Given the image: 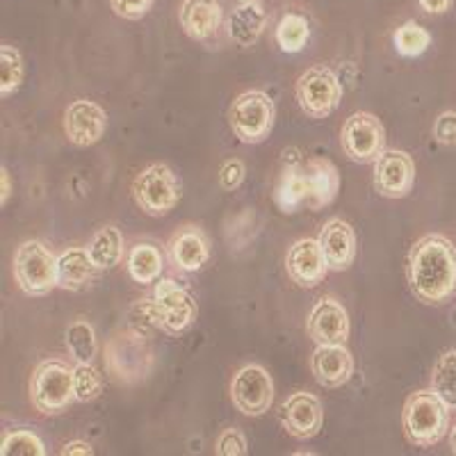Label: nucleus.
Here are the masks:
<instances>
[{"instance_id":"25","label":"nucleus","mask_w":456,"mask_h":456,"mask_svg":"<svg viewBox=\"0 0 456 456\" xmlns=\"http://www.w3.org/2000/svg\"><path fill=\"white\" fill-rule=\"evenodd\" d=\"M87 254L99 270H110L124 258V235L117 226L101 228L87 244Z\"/></svg>"},{"instance_id":"24","label":"nucleus","mask_w":456,"mask_h":456,"mask_svg":"<svg viewBox=\"0 0 456 456\" xmlns=\"http://www.w3.org/2000/svg\"><path fill=\"white\" fill-rule=\"evenodd\" d=\"M274 201L281 213H295L308 201V174L299 165H288L274 187Z\"/></svg>"},{"instance_id":"21","label":"nucleus","mask_w":456,"mask_h":456,"mask_svg":"<svg viewBox=\"0 0 456 456\" xmlns=\"http://www.w3.org/2000/svg\"><path fill=\"white\" fill-rule=\"evenodd\" d=\"M265 23H267V12H265L263 3L260 0H244L228 16V39L238 46H254L263 35Z\"/></svg>"},{"instance_id":"6","label":"nucleus","mask_w":456,"mask_h":456,"mask_svg":"<svg viewBox=\"0 0 456 456\" xmlns=\"http://www.w3.org/2000/svg\"><path fill=\"white\" fill-rule=\"evenodd\" d=\"M30 399L39 413H64L76 399L73 368H69L60 358H48V361L37 365L30 379Z\"/></svg>"},{"instance_id":"26","label":"nucleus","mask_w":456,"mask_h":456,"mask_svg":"<svg viewBox=\"0 0 456 456\" xmlns=\"http://www.w3.org/2000/svg\"><path fill=\"white\" fill-rule=\"evenodd\" d=\"M128 274L140 285L156 283L162 274V254L156 244L140 242L130 249Z\"/></svg>"},{"instance_id":"3","label":"nucleus","mask_w":456,"mask_h":456,"mask_svg":"<svg viewBox=\"0 0 456 456\" xmlns=\"http://www.w3.org/2000/svg\"><path fill=\"white\" fill-rule=\"evenodd\" d=\"M450 406L434 390H418L406 399L402 411L404 436L415 447H434L447 436Z\"/></svg>"},{"instance_id":"34","label":"nucleus","mask_w":456,"mask_h":456,"mask_svg":"<svg viewBox=\"0 0 456 456\" xmlns=\"http://www.w3.org/2000/svg\"><path fill=\"white\" fill-rule=\"evenodd\" d=\"M215 452H217L219 456H247L249 445H247V438H244L242 431L231 427V429H226L217 438V443H215Z\"/></svg>"},{"instance_id":"18","label":"nucleus","mask_w":456,"mask_h":456,"mask_svg":"<svg viewBox=\"0 0 456 456\" xmlns=\"http://www.w3.org/2000/svg\"><path fill=\"white\" fill-rule=\"evenodd\" d=\"M311 368L317 384L324 388H340L352 379L354 358L345 345H317L311 358Z\"/></svg>"},{"instance_id":"37","label":"nucleus","mask_w":456,"mask_h":456,"mask_svg":"<svg viewBox=\"0 0 456 456\" xmlns=\"http://www.w3.org/2000/svg\"><path fill=\"white\" fill-rule=\"evenodd\" d=\"M434 137L443 146H456V112H443L434 124Z\"/></svg>"},{"instance_id":"39","label":"nucleus","mask_w":456,"mask_h":456,"mask_svg":"<svg viewBox=\"0 0 456 456\" xmlns=\"http://www.w3.org/2000/svg\"><path fill=\"white\" fill-rule=\"evenodd\" d=\"M418 5L429 14H443L452 7V0H418Z\"/></svg>"},{"instance_id":"1","label":"nucleus","mask_w":456,"mask_h":456,"mask_svg":"<svg viewBox=\"0 0 456 456\" xmlns=\"http://www.w3.org/2000/svg\"><path fill=\"white\" fill-rule=\"evenodd\" d=\"M406 274L418 299L445 304L456 292V247L443 235H425L411 247Z\"/></svg>"},{"instance_id":"4","label":"nucleus","mask_w":456,"mask_h":456,"mask_svg":"<svg viewBox=\"0 0 456 456\" xmlns=\"http://www.w3.org/2000/svg\"><path fill=\"white\" fill-rule=\"evenodd\" d=\"M144 308L158 331L169 336L183 333L197 320V301L192 292L174 279H162L151 297H142Z\"/></svg>"},{"instance_id":"13","label":"nucleus","mask_w":456,"mask_h":456,"mask_svg":"<svg viewBox=\"0 0 456 456\" xmlns=\"http://www.w3.org/2000/svg\"><path fill=\"white\" fill-rule=\"evenodd\" d=\"M279 420L283 429L299 441H308L320 434L324 425V409L320 399L311 393H292L279 409Z\"/></svg>"},{"instance_id":"23","label":"nucleus","mask_w":456,"mask_h":456,"mask_svg":"<svg viewBox=\"0 0 456 456\" xmlns=\"http://www.w3.org/2000/svg\"><path fill=\"white\" fill-rule=\"evenodd\" d=\"M96 265L89 258L87 247L85 249H67L62 256H57V288L69 292L85 290L94 281Z\"/></svg>"},{"instance_id":"41","label":"nucleus","mask_w":456,"mask_h":456,"mask_svg":"<svg viewBox=\"0 0 456 456\" xmlns=\"http://www.w3.org/2000/svg\"><path fill=\"white\" fill-rule=\"evenodd\" d=\"M450 447H452V452L456 454V425H454V429H452V434H450Z\"/></svg>"},{"instance_id":"15","label":"nucleus","mask_w":456,"mask_h":456,"mask_svg":"<svg viewBox=\"0 0 456 456\" xmlns=\"http://www.w3.org/2000/svg\"><path fill=\"white\" fill-rule=\"evenodd\" d=\"M285 272L301 288H315L329 272L320 240L301 238L285 254Z\"/></svg>"},{"instance_id":"27","label":"nucleus","mask_w":456,"mask_h":456,"mask_svg":"<svg viewBox=\"0 0 456 456\" xmlns=\"http://www.w3.org/2000/svg\"><path fill=\"white\" fill-rule=\"evenodd\" d=\"M311 39V23L299 12H288L281 16L279 26H276V42H279L283 53H299L306 48Z\"/></svg>"},{"instance_id":"32","label":"nucleus","mask_w":456,"mask_h":456,"mask_svg":"<svg viewBox=\"0 0 456 456\" xmlns=\"http://www.w3.org/2000/svg\"><path fill=\"white\" fill-rule=\"evenodd\" d=\"M3 456H46V447H44L42 438L28 429H16L5 434L3 438V447H0Z\"/></svg>"},{"instance_id":"31","label":"nucleus","mask_w":456,"mask_h":456,"mask_svg":"<svg viewBox=\"0 0 456 456\" xmlns=\"http://www.w3.org/2000/svg\"><path fill=\"white\" fill-rule=\"evenodd\" d=\"M395 48H397L399 55L404 57H418L429 48L431 35L420 26V23L409 21L404 26H399L393 35Z\"/></svg>"},{"instance_id":"8","label":"nucleus","mask_w":456,"mask_h":456,"mask_svg":"<svg viewBox=\"0 0 456 456\" xmlns=\"http://www.w3.org/2000/svg\"><path fill=\"white\" fill-rule=\"evenodd\" d=\"M14 279L26 295H48L57 288V258L44 242L28 240L16 249Z\"/></svg>"},{"instance_id":"19","label":"nucleus","mask_w":456,"mask_h":456,"mask_svg":"<svg viewBox=\"0 0 456 456\" xmlns=\"http://www.w3.org/2000/svg\"><path fill=\"white\" fill-rule=\"evenodd\" d=\"M178 21L190 39L203 42L222 26V5L219 0H183L178 7Z\"/></svg>"},{"instance_id":"42","label":"nucleus","mask_w":456,"mask_h":456,"mask_svg":"<svg viewBox=\"0 0 456 456\" xmlns=\"http://www.w3.org/2000/svg\"><path fill=\"white\" fill-rule=\"evenodd\" d=\"M240 3H244V0H240Z\"/></svg>"},{"instance_id":"35","label":"nucleus","mask_w":456,"mask_h":456,"mask_svg":"<svg viewBox=\"0 0 456 456\" xmlns=\"http://www.w3.org/2000/svg\"><path fill=\"white\" fill-rule=\"evenodd\" d=\"M114 14L126 19V21H140L151 12L156 0H110Z\"/></svg>"},{"instance_id":"5","label":"nucleus","mask_w":456,"mask_h":456,"mask_svg":"<svg viewBox=\"0 0 456 456\" xmlns=\"http://www.w3.org/2000/svg\"><path fill=\"white\" fill-rule=\"evenodd\" d=\"M183 197V183L171 167L151 165L133 181V199L149 217H165L178 206Z\"/></svg>"},{"instance_id":"16","label":"nucleus","mask_w":456,"mask_h":456,"mask_svg":"<svg viewBox=\"0 0 456 456\" xmlns=\"http://www.w3.org/2000/svg\"><path fill=\"white\" fill-rule=\"evenodd\" d=\"M308 336L317 345H345L349 338V315L338 299L324 297L308 315Z\"/></svg>"},{"instance_id":"36","label":"nucleus","mask_w":456,"mask_h":456,"mask_svg":"<svg viewBox=\"0 0 456 456\" xmlns=\"http://www.w3.org/2000/svg\"><path fill=\"white\" fill-rule=\"evenodd\" d=\"M244 176H247V169H244V165L238 158H233V160L224 162L222 169H219V185L226 192H233V190L242 185Z\"/></svg>"},{"instance_id":"22","label":"nucleus","mask_w":456,"mask_h":456,"mask_svg":"<svg viewBox=\"0 0 456 456\" xmlns=\"http://www.w3.org/2000/svg\"><path fill=\"white\" fill-rule=\"evenodd\" d=\"M308 174V201L311 210L331 206L340 192V174L329 158H313L306 165Z\"/></svg>"},{"instance_id":"2","label":"nucleus","mask_w":456,"mask_h":456,"mask_svg":"<svg viewBox=\"0 0 456 456\" xmlns=\"http://www.w3.org/2000/svg\"><path fill=\"white\" fill-rule=\"evenodd\" d=\"M105 368L114 381L124 386L142 384L156 368V352L151 347L149 336L128 329L105 342Z\"/></svg>"},{"instance_id":"20","label":"nucleus","mask_w":456,"mask_h":456,"mask_svg":"<svg viewBox=\"0 0 456 456\" xmlns=\"http://www.w3.org/2000/svg\"><path fill=\"white\" fill-rule=\"evenodd\" d=\"M169 251L178 270L199 272L210 258V240L206 238L201 228L183 226L171 240Z\"/></svg>"},{"instance_id":"9","label":"nucleus","mask_w":456,"mask_h":456,"mask_svg":"<svg viewBox=\"0 0 456 456\" xmlns=\"http://www.w3.org/2000/svg\"><path fill=\"white\" fill-rule=\"evenodd\" d=\"M297 101L311 119H327L342 101L340 78L324 64L311 67L297 80Z\"/></svg>"},{"instance_id":"14","label":"nucleus","mask_w":456,"mask_h":456,"mask_svg":"<svg viewBox=\"0 0 456 456\" xmlns=\"http://www.w3.org/2000/svg\"><path fill=\"white\" fill-rule=\"evenodd\" d=\"M108 114L99 103L78 99L64 110V133L76 146H92L105 135Z\"/></svg>"},{"instance_id":"12","label":"nucleus","mask_w":456,"mask_h":456,"mask_svg":"<svg viewBox=\"0 0 456 456\" xmlns=\"http://www.w3.org/2000/svg\"><path fill=\"white\" fill-rule=\"evenodd\" d=\"M415 185V162L397 149L384 151L374 162V190L386 199H402Z\"/></svg>"},{"instance_id":"38","label":"nucleus","mask_w":456,"mask_h":456,"mask_svg":"<svg viewBox=\"0 0 456 456\" xmlns=\"http://www.w3.org/2000/svg\"><path fill=\"white\" fill-rule=\"evenodd\" d=\"M62 456H92L94 450L89 443L85 441H71L67 443V445L62 447V452H60Z\"/></svg>"},{"instance_id":"29","label":"nucleus","mask_w":456,"mask_h":456,"mask_svg":"<svg viewBox=\"0 0 456 456\" xmlns=\"http://www.w3.org/2000/svg\"><path fill=\"white\" fill-rule=\"evenodd\" d=\"M431 390L456 411V349H450L438 356L434 370H431Z\"/></svg>"},{"instance_id":"10","label":"nucleus","mask_w":456,"mask_h":456,"mask_svg":"<svg viewBox=\"0 0 456 456\" xmlns=\"http://www.w3.org/2000/svg\"><path fill=\"white\" fill-rule=\"evenodd\" d=\"M340 144L349 160L358 162V165H372L384 153V126L370 112L352 114L342 126Z\"/></svg>"},{"instance_id":"40","label":"nucleus","mask_w":456,"mask_h":456,"mask_svg":"<svg viewBox=\"0 0 456 456\" xmlns=\"http://www.w3.org/2000/svg\"><path fill=\"white\" fill-rule=\"evenodd\" d=\"M0 178H3V206H7L12 194V183H10V174H7V167L0 169Z\"/></svg>"},{"instance_id":"7","label":"nucleus","mask_w":456,"mask_h":456,"mask_svg":"<svg viewBox=\"0 0 456 456\" xmlns=\"http://www.w3.org/2000/svg\"><path fill=\"white\" fill-rule=\"evenodd\" d=\"M274 101L260 89L242 92L228 110V124L233 128L235 137L244 144H260L267 140L274 128Z\"/></svg>"},{"instance_id":"28","label":"nucleus","mask_w":456,"mask_h":456,"mask_svg":"<svg viewBox=\"0 0 456 456\" xmlns=\"http://www.w3.org/2000/svg\"><path fill=\"white\" fill-rule=\"evenodd\" d=\"M64 340H67L69 356L76 358V363H92L99 354V340L87 320H73L67 327Z\"/></svg>"},{"instance_id":"17","label":"nucleus","mask_w":456,"mask_h":456,"mask_svg":"<svg viewBox=\"0 0 456 456\" xmlns=\"http://www.w3.org/2000/svg\"><path fill=\"white\" fill-rule=\"evenodd\" d=\"M320 244L329 270L345 272L356 260V231L345 219H331V222L324 224L320 233Z\"/></svg>"},{"instance_id":"33","label":"nucleus","mask_w":456,"mask_h":456,"mask_svg":"<svg viewBox=\"0 0 456 456\" xmlns=\"http://www.w3.org/2000/svg\"><path fill=\"white\" fill-rule=\"evenodd\" d=\"M103 390L101 372L92 363H78L73 368V393L76 402H94Z\"/></svg>"},{"instance_id":"11","label":"nucleus","mask_w":456,"mask_h":456,"mask_svg":"<svg viewBox=\"0 0 456 456\" xmlns=\"http://www.w3.org/2000/svg\"><path fill=\"white\" fill-rule=\"evenodd\" d=\"M231 402L242 415L258 418L267 413L274 402V381L260 365H244L231 381Z\"/></svg>"},{"instance_id":"30","label":"nucleus","mask_w":456,"mask_h":456,"mask_svg":"<svg viewBox=\"0 0 456 456\" xmlns=\"http://www.w3.org/2000/svg\"><path fill=\"white\" fill-rule=\"evenodd\" d=\"M23 73H26V67H23L21 53L10 44H3L0 46V94L5 99L21 87Z\"/></svg>"}]
</instances>
